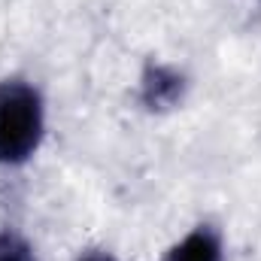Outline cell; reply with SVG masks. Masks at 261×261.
Wrapping results in <instances>:
<instances>
[{"instance_id":"1","label":"cell","mask_w":261,"mask_h":261,"mask_svg":"<svg viewBox=\"0 0 261 261\" xmlns=\"http://www.w3.org/2000/svg\"><path fill=\"white\" fill-rule=\"evenodd\" d=\"M49 134V103L43 88L21 73L0 79V167H28Z\"/></svg>"},{"instance_id":"2","label":"cell","mask_w":261,"mask_h":261,"mask_svg":"<svg viewBox=\"0 0 261 261\" xmlns=\"http://www.w3.org/2000/svg\"><path fill=\"white\" fill-rule=\"evenodd\" d=\"M189 94V76L176 64L167 61H146L137 76V100L149 113H170L182 107Z\"/></svg>"},{"instance_id":"3","label":"cell","mask_w":261,"mask_h":261,"mask_svg":"<svg viewBox=\"0 0 261 261\" xmlns=\"http://www.w3.org/2000/svg\"><path fill=\"white\" fill-rule=\"evenodd\" d=\"M161 261H225V234L216 222L200 219L164 249Z\"/></svg>"},{"instance_id":"4","label":"cell","mask_w":261,"mask_h":261,"mask_svg":"<svg viewBox=\"0 0 261 261\" xmlns=\"http://www.w3.org/2000/svg\"><path fill=\"white\" fill-rule=\"evenodd\" d=\"M0 261H40L31 237L12 225L0 228Z\"/></svg>"},{"instance_id":"5","label":"cell","mask_w":261,"mask_h":261,"mask_svg":"<svg viewBox=\"0 0 261 261\" xmlns=\"http://www.w3.org/2000/svg\"><path fill=\"white\" fill-rule=\"evenodd\" d=\"M73 261H122V258L107 246H85L73 255Z\"/></svg>"}]
</instances>
